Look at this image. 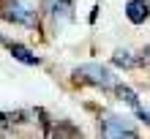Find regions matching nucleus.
I'll use <instances>...</instances> for the list:
<instances>
[{
  "label": "nucleus",
  "instance_id": "obj_8",
  "mask_svg": "<svg viewBox=\"0 0 150 139\" xmlns=\"http://www.w3.org/2000/svg\"><path fill=\"white\" fill-rule=\"evenodd\" d=\"M117 93H120V98L128 104L131 109H139V101H137V95H134V90H128V87H117Z\"/></svg>",
  "mask_w": 150,
  "mask_h": 139
},
{
  "label": "nucleus",
  "instance_id": "obj_2",
  "mask_svg": "<svg viewBox=\"0 0 150 139\" xmlns=\"http://www.w3.org/2000/svg\"><path fill=\"white\" fill-rule=\"evenodd\" d=\"M74 76L79 82H90V85H98V87H115V74L109 71L107 66H101V63H85V66H79L76 71H74Z\"/></svg>",
  "mask_w": 150,
  "mask_h": 139
},
{
  "label": "nucleus",
  "instance_id": "obj_6",
  "mask_svg": "<svg viewBox=\"0 0 150 139\" xmlns=\"http://www.w3.org/2000/svg\"><path fill=\"white\" fill-rule=\"evenodd\" d=\"M71 0H55L52 3V16H55V22H66L71 19Z\"/></svg>",
  "mask_w": 150,
  "mask_h": 139
},
{
  "label": "nucleus",
  "instance_id": "obj_10",
  "mask_svg": "<svg viewBox=\"0 0 150 139\" xmlns=\"http://www.w3.org/2000/svg\"><path fill=\"white\" fill-rule=\"evenodd\" d=\"M145 60L150 63V47H145V52H142V63H145Z\"/></svg>",
  "mask_w": 150,
  "mask_h": 139
},
{
  "label": "nucleus",
  "instance_id": "obj_5",
  "mask_svg": "<svg viewBox=\"0 0 150 139\" xmlns=\"http://www.w3.org/2000/svg\"><path fill=\"white\" fill-rule=\"evenodd\" d=\"M8 49H11V55L19 60V63H25V66H38L41 63V57H36L28 47H22V44H8Z\"/></svg>",
  "mask_w": 150,
  "mask_h": 139
},
{
  "label": "nucleus",
  "instance_id": "obj_1",
  "mask_svg": "<svg viewBox=\"0 0 150 139\" xmlns=\"http://www.w3.org/2000/svg\"><path fill=\"white\" fill-rule=\"evenodd\" d=\"M0 16L14 25H25V28H36L38 25V14L36 8L30 3H25V0H6L3 6H0Z\"/></svg>",
  "mask_w": 150,
  "mask_h": 139
},
{
  "label": "nucleus",
  "instance_id": "obj_3",
  "mask_svg": "<svg viewBox=\"0 0 150 139\" xmlns=\"http://www.w3.org/2000/svg\"><path fill=\"white\" fill-rule=\"evenodd\" d=\"M101 134L104 136H137L134 128H128L123 123V117H115V115H107L101 123Z\"/></svg>",
  "mask_w": 150,
  "mask_h": 139
},
{
  "label": "nucleus",
  "instance_id": "obj_7",
  "mask_svg": "<svg viewBox=\"0 0 150 139\" xmlns=\"http://www.w3.org/2000/svg\"><path fill=\"white\" fill-rule=\"evenodd\" d=\"M112 63H115V66H120V68H134V66L139 63V60H134V57H131V52H126V49H117V52L112 55Z\"/></svg>",
  "mask_w": 150,
  "mask_h": 139
},
{
  "label": "nucleus",
  "instance_id": "obj_9",
  "mask_svg": "<svg viewBox=\"0 0 150 139\" xmlns=\"http://www.w3.org/2000/svg\"><path fill=\"white\" fill-rule=\"evenodd\" d=\"M137 112H139V117H142L145 123H150V109H145V107H139Z\"/></svg>",
  "mask_w": 150,
  "mask_h": 139
},
{
  "label": "nucleus",
  "instance_id": "obj_4",
  "mask_svg": "<svg viewBox=\"0 0 150 139\" xmlns=\"http://www.w3.org/2000/svg\"><path fill=\"white\" fill-rule=\"evenodd\" d=\"M147 3H145V0H131V3L126 6V16H128V19L131 22H134V25H142L145 19H147Z\"/></svg>",
  "mask_w": 150,
  "mask_h": 139
}]
</instances>
